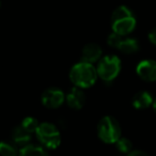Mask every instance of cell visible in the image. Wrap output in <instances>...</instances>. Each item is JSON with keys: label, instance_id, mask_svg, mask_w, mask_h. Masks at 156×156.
<instances>
[{"label": "cell", "instance_id": "6da1fadb", "mask_svg": "<svg viewBox=\"0 0 156 156\" xmlns=\"http://www.w3.org/2000/svg\"><path fill=\"white\" fill-rule=\"evenodd\" d=\"M137 20L133 11L126 5H119L111 14V28L112 32L125 37L135 30Z\"/></svg>", "mask_w": 156, "mask_h": 156}, {"label": "cell", "instance_id": "7a4b0ae2", "mask_svg": "<svg viewBox=\"0 0 156 156\" xmlns=\"http://www.w3.org/2000/svg\"><path fill=\"white\" fill-rule=\"evenodd\" d=\"M98 71L92 63L80 62L76 63L69 71V79L75 87L80 89H88L96 83Z\"/></svg>", "mask_w": 156, "mask_h": 156}, {"label": "cell", "instance_id": "3957f363", "mask_svg": "<svg viewBox=\"0 0 156 156\" xmlns=\"http://www.w3.org/2000/svg\"><path fill=\"white\" fill-rule=\"evenodd\" d=\"M121 126L119 122L110 115L102 118L98 124V136L103 142L112 144L121 138Z\"/></svg>", "mask_w": 156, "mask_h": 156}, {"label": "cell", "instance_id": "277c9868", "mask_svg": "<svg viewBox=\"0 0 156 156\" xmlns=\"http://www.w3.org/2000/svg\"><path fill=\"white\" fill-rule=\"evenodd\" d=\"M98 76L105 83H111L121 72V60L115 55H108L101 59L96 66Z\"/></svg>", "mask_w": 156, "mask_h": 156}, {"label": "cell", "instance_id": "5b68a950", "mask_svg": "<svg viewBox=\"0 0 156 156\" xmlns=\"http://www.w3.org/2000/svg\"><path fill=\"white\" fill-rule=\"evenodd\" d=\"M35 136L45 149L55 150L61 143V134L58 127L49 122H43L35 130Z\"/></svg>", "mask_w": 156, "mask_h": 156}, {"label": "cell", "instance_id": "8992f818", "mask_svg": "<svg viewBox=\"0 0 156 156\" xmlns=\"http://www.w3.org/2000/svg\"><path fill=\"white\" fill-rule=\"evenodd\" d=\"M41 102L46 108L57 109L65 102V94L62 90L57 87L47 88L42 93Z\"/></svg>", "mask_w": 156, "mask_h": 156}, {"label": "cell", "instance_id": "52a82bcc", "mask_svg": "<svg viewBox=\"0 0 156 156\" xmlns=\"http://www.w3.org/2000/svg\"><path fill=\"white\" fill-rule=\"evenodd\" d=\"M136 73L144 81H156V61L151 59L140 61L136 66Z\"/></svg>", "mask_w": 156, "mask_h": 156}, {"label": "cell", "instance_id": "ba28073f", "mask_svg": "<svg viewBox=\"0 0 156 156\" xmlns=\"http://www.w3.org/2000/svg\"><path fill=\"white\" fill-rule=\"evenodd\" d=\"M103 49L98 44L89 43L85 45L81 49V61L88 63L98 62L102 59Z\"/></svg>", "mask_w": 156, "mask_h": 156}, {"label": "cell", "instance_id": "9c48e42d", "mask_svg": "<svg viewBox=\"0 0 156 156\" xmlns=\"http://www.w3.org/2000/svg\"><path fill=\"white\" fill-rule=\"evenodd\" d=\"M65 102L67 103L69 108L74 109V110L81 109L86 103V95L83 89L77 87L72 88L69 93L65 95Z\"/></svg>", "mask_w": 156, "mask_h": 156}, {"label": "cell", "instance_id": "30bf717a", "mask_svg": "<svg viewBox=\"0 0 156 156\" xmlns=\"http://www.w3.org/2000/svg\"><path fill=\"white\" fill-rule=\"evenodd\" d=\"M153 98H152L151 93L147 91H140L137 92L134 95L132 100V104L138 110H143V109L149 108L150 106L153 105Z\"/></svg>", "mask_w": 156, "mask_h": 156}, {"label": "cell", "instance_id": "8fae6325", "mask_svg": "<svg viewBox=\"0 0 156 156\" xmlns=\"http://www.w3.org/2000/svg\"><path fill=\"white\" fill-rule=\"evenodd\" d=\"M11 139L14 144H16L17 147H23L25 145L29 144V142L31 140V134L27 132V130H25L20 125L13 128V130L11 133Z\"/></svg>", "mask_w": 156, "mask_h": 156}, {"label": "cell", "instance_id": "7c38bea8", "mask_svg": "<svg viewBox=\"0 0 156 156\" xmlns=\"http://www.w3.org/2000/svg\"><path fill=\"white\" fill-rule=\"evenodd\" d=\"M18 156H49L47 150L42 145L29 144L20 147Z\"/></svg>", "mask_w": 156, "mask_h": 156}, {"label": "cell", "instance_id": "4fadbf2b", "mask_svg": "<svg viewBox=\"0 0 156 156\" xmlns=\"http://www.w3.org/2000/svg\"><path fill=\"white\" fill-rule=\"evenodd\" d=\"M118 49L123 54H135L139 50V42L136 39H133V37H125V39L123 37Z\"/></svg>", "mask_w": 156, "mask_h": 156}, {"label": "cell", "instance_id": "5bb4252c", "mask_svg": "<svg viewBox=\"0 0 156 156\" xmlns=\"http://www.w3.org/2000/svg\"><path fill=\"white\" fill-rule=\"evenodd\" d=\"M20 150L17 145L10 141H0V155L1 156H18Z\"/></svg>", "mask_w": 156, "mask_h": 156}, {"label": "cell", "instance_id": "9a60e30c", "mask_svg": "<svg viewBox=\"0 0 156 156\" xmlns=\"http://www.w3.org/2000/svg\"><path fill=\"white\" fill-rule=\"evenodd\" d=\"M39 125H40L39 121L33 117H26L22 121V124H20V126H22L25 130H27L28 133H30V134L35 133V130L37 129Z\"/></svg>", "mask_w": 156, "mask_h": 156}, {"label": "cell", "instance_id": "2e32d148", "mask_svg": "<svg viewBox=\"0 0 156 156\" xmlns=\"http://www.w3.org/2000/svg\"><path fill=\"white\" fill-rule=\"evenodd\" d=\"M115 145H117V150L122 154H128L133 151L132 141L128 138H125V137H121V138L115 142Z\"/></svg>", "mask_w": 156, "mask_h": 156}, {"label": "cell", "instance_id": "e0dca14e", "mask_svg": "<svg viewBox=\"0 0 156 156\" xmlns=\"http://www.w3.org/2000/svg\"><path fill=\"white\" fill-rule=\"evenodd\" d=\"M122 39H123V37H121V35L112 32L111 34L108 35V37H107V43H108V45L110 46V47L117 48L118 49V47H119Z\"/></svg>", "mask_w": 156, "mask_h": 156}, {"label": "cell", "instance_id": "ac0fdd59", "mask_svg": "<svg viewBox=\"0 0 156 156\" xmlns=\"http://www.w3.org/2000/svg\"><path fill=\"white\" fill-rule=\"evenodd\" d=\"M147 37H149L150 42H151L153 45L156 46V27L150 31L149 34H147Z\"/></svg>", "mask_w": 156, "mask_h": 156}, {"label": "cell", "instance_id": "d6986e66", "mask_svg": "<svg viewBox=\"0 0 156 156\" xmlns=\"http://www.w3.org/2000/svg\"><path fill=\"white\" fill-rule=\"evenodd\" d=\"M126 156H150V155L147 153H145L144 151H141V150H133Z\"/></svg>", "mask_w": 156, "mask_h": 156}, {"label": "cell", "instance_id": "ffe728a7", "mask_svg": "<svg viewBox=\"0 0 156 156\" xmlns=\"http://www.w3.org/2000/svg\"><path fill=\"white\" fill-rule=\"evenodd\" d=\"M152 106H153V110H154V112H155V115H156V98L154 100L153 105H152Z\"/></svg>", "mask_w": 156, "mask_h": 156}, {"label": "cell", "instance_id": "44dd1931", "mask_svg": "<svg viewBox=\"0 0 156 156\" xmlns=\"http://www.w3.org/2000/svg\"><path fill=\"white\" fill-rule=\"evenodd\" d=\"M0 5H1V1H0Z\"/></svg>", "mask_w": 156, "mask_h": 156}]
</instances>
